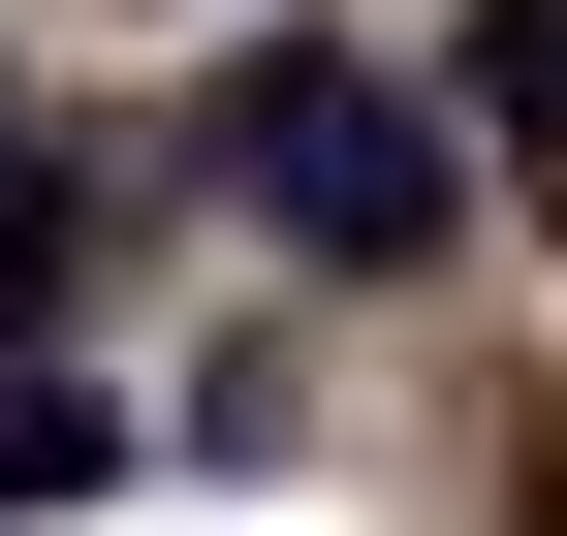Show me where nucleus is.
<instances>
[{"mask_svg": "<svg viewBox=\"0 0 567 536\" xmlns=\"http://www.w3.org/2000/svg\"><path fill=\"white\" fill-rule=\"evenodd\" d=\"M63 285H95V158H0V348H32Z\"/></svg>", "mask_w": 567, "mask_h": 536, "instance_id": "7ed1b4c3", "label": "nucleus"}, {"mask_svg": "<svg viewBox=\"0 0 567 536\" xmlns=\"http://www.w3.org/2000/svg\"><path fill=\"white\" fill-rule=\"evenodd\" d=\"M221 189L316 252V285H442V252H473V158H442L347 32H252V63H221Z\"/></svg>", "mask_w": 567, "mask_h": 536, "instance_id": "f257e3e1", "label": "nucleus"}, {"mask_svg": "<svg viewBox=\"0 0 567 536\" xmlns=\"http://www.w3.org/2000/svg\"><path fill=\"white\" fill-rule=\"evenodd\" d=\"M442 95L505 126V158H567V0H473V32H442Z\"/></svg>", "mask_w": 567, "mask_h": 536, "instance_id": "f03ea898", "label": "nucleus"}, {"mask_svg": "<svg viewBox=\"0 0 567 536\" xmlns=\"http://www.w3.org/2000/svg\"><path fill=\"white\" fill-rule=\"evenodd\" d=\"M126 474V411H95V379H0V536H32V505H95Z\"/></svg>", "mask_w": 567, "mask_h": 536, "instance_id": "20e7f679", "label": "nucleus"}]
</instances>
